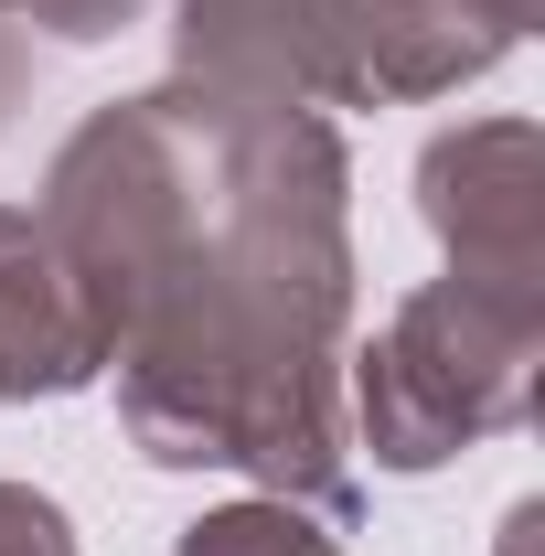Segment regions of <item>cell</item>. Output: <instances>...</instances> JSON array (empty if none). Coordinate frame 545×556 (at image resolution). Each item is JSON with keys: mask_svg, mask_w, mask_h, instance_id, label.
<instances>
[{"mask_svg": "<svg viewBox=\"0 0 545 556\" xmlns=\"http://www.w3.org/2000/svg\"><path fill=\"white\" fill-rule=\"evenodd\" d=\"M172 54L193 86L278 108H407L492 75L514 33L471 0H182Z\"/></svg>", "mask_w": 545, "mask_h": 556, "instance_id": "obj_2", "label": "cell"}, {"mask_svg": "<svg viewBox=\"0 0 545 556\" xmlns=\"http://www.w3.org/2000/svg\"><path fill=\"white\" fill-rule=\"evenodd\" d=\"M353 161L321 108L236 86H150L97 108L43 172V236L107 311L118 417L161 471H246L353 525L342 353H353Z\"/></svg>", "mask_w": 545, "mask_h": 556, "instance_id": "obj_1", "label": "cell"}, {"mask_svg": "<svg viewBox=\"0 0 545 556\" xmlns=\"http://www.w3.org/2000/svg\"><path fill=\"white\" fill-rule=\"evenodd\" d=\"M172 556H353V546H342V525H321V514H300V503L257 492V503H225V514H193Z\"/></svg>", "mask_w": 545, "mask_h": 556, "instance_id": "obj_6", "label": "cell"}, {"mask_svg": "<svg viewBox=\"0 0 545 556\" xmlns=\"http://www.w3.org/2000/svg\"><path fill=\"white\" fill-rule=\"evenodd\" d=\"M54 33V43H107V33H129L139 0H0V33Z\"/></svg>", "mask_w": 545, "mask_h": 556, "instance_id": "obj_7", "label": "cell"}, {"mask_svg": "<svg viewBox=\"0 0 545 556\" xmlns=\"http://www.w3.org/2000/svg\"><path fill=\"white\" fill-rule=\"evenodd\" d=\"M0 556H75L65 503L33 492V482H0Z\"/></svg>", "mask_w": 545, "mask_h": 556, "instance_id": "obj_8", "label": "cell"}, {"mask_svg": "<svg viewBox=\"0 0 545 556\" xmlns=\"http://www.w3.org/2000/svg\"><path fill=\"white\" fill-rule=\"evenodd\" d=\"M417 214L449 278L545 311V129L535 118H460L417 150Z\"/></svg>", "mask_w": 545, "mask_h": 556, "instance_id": "obj_4", "label": "cell"}, {"mask_svg": "<svg viewBox=\"0 0 545 556\" xmlns=\"http://www.w3.org/2000/svg\"><path fill=\"white\" fill-rule=\"evenodd\" d=\"M97 375H107V311H97V289L43 236V214L0 204V407L75 396Z\"/></svg>", "mask_w": 545, "mask_h": 556, "instance_id": "obj_5", "label": "cell"}, {"mask_svg": "<svg viewBox=\"0 0 545 556\" xmlns=\"http://www.w3.org/2000/svg\"><path fill=\"white\" fill-rule=\"evenodd\" d=\"M33 97V43L22 33H0V129H11V108Z\"/></svg>", "mask_w": 545, "mask_h": 556, "instance_id": "obj_9", "label": "cell"}, {"mask_svg": "<svg viewBox=\"0 0 545 556\" xmlns=\"http://www.w3.org/2000/svg\"><path fill=\"white\" fill-rule=\"evenodd\" d=\"M342 364H353L342 375V428H364L375 471H439V460H460V450L535 417L545 311L535 300H492L471 278H428Z\"/></svg>", "mask_w": 545, "mask_h": 556, "instance_id": "obj_3", "label": "cell"}]
</instances>
